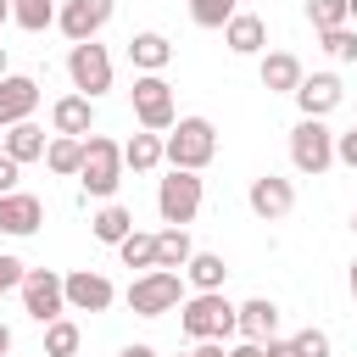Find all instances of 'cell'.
Masks as SVG:
<instances>
[{
	"mask_svg": "<svg viewBox=\"0 0 357 357\" xmlns=\"http://www.w3.org/2000/svg\"><path fill=\"white\" fill-rule=\"evenodd\" d=\"M212 156H218V128H212V117H178V123L162 134V162H167V167L201 173Z\"/></svg>",
	"mask_w": 357,
	"mask_h": 357,
	"instance_id": "cell-1",
	"label": "cell"
},
{
	"mask_svg": "<svg viewBox=\"0 0 357 357\" xmlns=\"http://www.w3.org/2000/svg\"><path fill=\"white\" fill-rule=\"evenodd\" d=\"M78 184H84V195H95V201H112V195H117V184H123V145H117L112 134H84Z\"/></svg>",
	"mask_w": 357,
	"mask_h": 357,
	"instance_id": "cell-2",
	"label": "cell"
},
{
	"mask_svg": "<svg viewBox=\"0 0 357 357\" xmlns=\"http://www.w3.org/2000/svg\"><path fill=\"white\" fill-rule=\"evenodd\" d=\"M178 329L190 340H229L234 335V307L223 301V290H195L190 301H178Z\"/></svg>",
	"mask_w": 357,
	"mask_h": 357,
	"instance_id": "cell-3",
	"label": "cell"
},
{
	"mask_svg": "<svg viewBox=\"0 0 357 357\" xmlns=\"http://www.w3.org/2000/svg\"><path fill=\"white\" fill-rule=\"evenodd\" d=\"M178 301H184V273L178 268H145L128 284V312H139V318H162Z\"/></svg>",
	"mask_w": 357,
	"mask_h": 357,
	"instance_id": "cell-4",
	"label": "cell"
},
{
	"mask_svg": "<svg viewBox=\"0 0 357 357\" xmlns=\"http://www.w3.org/2000/svg\"><path fill=\"white\" fill-rule=\"evenodd\" d=\"M128 100H134L139 128H151V134H167V128L178 123V112H173V84H167L162 73H139L134 89H128Z\"/></svg>",
	"mask_w": 357,
	"mask_h": 357,
	"instance_id": "cell-5",
	"label": "cell"
},
{
	"mask_svg": "<svg viewBox=\"0 0 357 357\" xmlns=\"http://www.w3.org/2000/svg\"><path fill=\"white\" fill-rule=\"evenodd\" d=\"M201 173H190V167H173L162 184H156V212H162V223H173V229H184V223H195V212H201Z\"/></svg>",
	"mask_w": 357,
	"mask_h": 357,
	"instance_id": "cell-6",
	"label": "cell"
},
{
	"mask_svg": "<svg viewBox=\"0 0 357 357\" xmlns=\"http://www.w3.org/2000/svg\"><path fill=\"white\" fill-rule=\"evenodd\" d=\"M290 162L296 173H312V178L335 167V134L324 128V117H301L290 128Z\"/></svg>",
	"mask_w": 357,
	"mask_h": 357,
	"instance_id": "cell-7",
	"label": "cell"
},
{
	"mask_svg": "<svg viewBox=\"0 0 357 357\" xmlns=\"http://www.w3.org/2000/svg\"><path fill=\"white\" fill-rule=\"evenodd\" d=\"M67 78H73L78 95L100 100V95L112 89V56H106V45H95V39L73 45V50H67Z\"/></svg>",
	"mask_w": 357,
	"mask_h": 357,
	"instance_id": "cell-8",
	"label": "cell"
},
{
	"mask_svg": "<svg viewBox=\"0 0 357 357\" xmlns=\"http://www.w3.org/2000/svg\"><path fill=\"white\" fill-rule=\"evenodd\" d=\"M17 290H22V312L33 324H50V318L67 312V296H61V273L56 268H28Z\"/></svg>",
	"mask_w": 357,
	"mask_h": 357,
	"instance_id": "cell-9",
	"label": "cell"
},
{
	"mask_svg": "<svg viewBox=\"0 0 357 357\" xmlns=\"http://www.w3.org/2000/svg\"><path fill=\"white\" fill-rule=\"evenodd\" d=\"M61 296H67L73 312H106V307L117 301L112 279L95 273V268H73V273H61Z\"/></svg>",
	"mask_w": 357,
	"mask_h": 357,
	"instance_id": "cell-10",
	"label": "cell"
},
{
	"mask_svg": "<svg viewBox=\"0 0 357 357\" xmlns=\"http://www.w3.org/2000/svg\"><path fill=\"white\" fill-rule=\"evenodd\" d=\"M245 201H251V212H257L262 223H279V218H290V206H296V184L279 178V173H262V178H251Z\"/></svg>",
	"mask_w": 357,
	"mask_h": 357,
	"instance_id": "cell-11",
	"label": "cell"
},
{
	"mask_svg": "<svg viewBox=\"0 0 357 357\" xmlns=\"http://www.w3.org/2000/svg\"><path fill=\"white\" fill-rule=\"evenodd\" d=\"M112 22V0H67L61 11H56V28L73 39V45H84V39H95L100 28Z\"/></svg>",
	"mask_w": 357,
	"mask_h": 357,
	"instance_id": "cell-12",
	"label": "cell"
},
{
	"mask_svg": "<svg viewBox=\"0 0 357 357\" xmlns=\"http://www.w3.org/2000/svg\"><path fill=\"white\" fill-rule=\"evenodd\" d=\"M33 106H39V78H28V73H6V78H0V128L33 117Z\"/></svg>",
	"mask_w": 357,
	"mask_h": 357,
	"instance_id": "cell-13",
	"label": "cell"
},
{
	"mask_svg": "<svg viewBox=\"0 0 357 357\" xmlns=\"http://www.w3.org/2000/svg\"><path fill=\"white\" fill-rule=\"evenodd\" d=\"M340 95H346V89H340L335 73H312V78L301 73V84H296V106H301V117H329V112L340 106Z\"/></svg>",
	"mask_w": 357,
	"mask_h": 357,
	"instance_id": "cell-14",
	"label": "cell"
},
{
	"mask_svg": "<svg viewBox=\"0 0 357 357\" xmlns=\"http://www.w3.org/2000/svg\"><path fill=\"white\" fill-rule=\"evenodd\" d=\"M45 223V201L28 190H6L0 195V234H33Z\"/></svg>",
	"mask_w": 357,
	"mask_h": 357,
	"instance_id": "cell-15",
	"label": "cell"
},
{
	"mask_svg": "<svg viewBox=\"0 0 357 357\" xmlns=\"http://www.w3.org/2000/svg\"><path fill=\"white\" fill-rule=\"evenodd\" d=\"M50 128H56V134H73V139L95 134V100H89V95H61V100L50 106Z\"/></svg>",
	"mask_w": 357,
	"mask_h": 357,
	"instance_id": "cell-16",
	"label": "cell"
},
{
	"mask_svg": "<svg viewBox=\"0 0 357 357\" xmlns=\"http://www.w3.org/2000/svg\"><path fill=\"white\" fill-rule=\"evenodd\" d=\"M223 45H229L234 56H257V50L268 45V22H262L257 11H234V17L223 22Z\"/></svg>",
	"mask_w": 357,
	"mask_h": 357,
	"instance_id": "cell-17",
	"label": "cell"
},
{
	"mask_svg": "<svg viewBox=\"0 0 357 357\" xmlns=\"http://www.w3.org/2000/svg\"><path fill=\"white\" fill-rule=\"evenodd\" d=\"M279 329V307L268 301V296H251L245 307H234V335H245V340H268Z\"/></svg>",
	"mask_w": 357,
	"mask_h": 357,
	"instance_id": "cell-18",
	"label": "cell"
},
{
	"mask_svg": "<svg viewBox=\"0 0 357 357\" xmlns=\"http://www.w3.org/2000/svg\"><path fill=\"white\" fill-rule=\"evenodd\" d=\"M296 84H301V61L290 50H268L262 56V89L268 95H296Z\"/></svg>",
	"mask_w": 357,
	"mask_h": 357,
	"instance_id": "cell-19",
	"label": "cell"
},
{
	"mask_svg": "<svg viewBox=\"0 0 357 357\" xmlns=\"http://www.w3.org/2000/svg\"><path fill=\"white\" fill-rule=\"evenodd\" d=\"M45 145H50V139H45V128H39L33 117H22V123L6 128V156H11V162H45Z\"/></svg>",
	"mask_w": 357,
	"mask_h": 357,
	"instance_id": "cell-20",
	"label": "cell"
},
{
	"mask_svg": "<svg viewBox=\"0 0 357 357\" xmlns=\"http://www.w3.org/2000/svg\"><path fill=\"white\" fill-rule=\"evenodd\" d=\"M128 61H134L139 73H162V67L173 61L167 33H156V28H151V33H134V39H128Z\"/></svg>",
	"mask_w": 357,
	"mask_h": 357,
	"instance_id": "cell-21",
	"label": "cell"
},
{
	"mask_svg": "<svg viewBox=\"0 0 357 357\" xmlns=\"http://www.w3.org/2000/svg\"><path fill=\"white\" fill-rule=\"evenodd\" d=\"M195 290H223V279H229V262L218 257V251H190V262L178 268Z\"/></svg>",
	"mask_w": 357,
	"mask_h": 357,
	"instance_id": "cell-22",
	"label": "cell"
},
{
	"mask_svg": "<svg viewBox=\"0 0 357 357\" xmlns=\"http://www.w3.org/2000/svg\"><path fill=\"white\" fill-rule=\"evenodd\" d=\"M45 167H50L56 178H78V167H84V139L56 134V139L45 145Z\"/></svg>",
	"mask_w": 357,
	"mask_h": 357,
	"instance_id": "cell-23",
	"label": "cell"
},
{
	"mask_svg": "<svg viewBox=\"0 0 357 357\" xmlns=\"http://www.w3.org/2000/svg\"><path fill=\"white\" fill-rule=\"evenodd\" d=\"M89 229H95V240H100V245H117L123 234H134V212H128V206H117V201H106V206L89 218Z\"/></svg>",
	"mask_w": 357,
	"mask_h": 357,
	"instance_id": "cell-24",
	"label": "cell"
},
{
	"mask_svg": "<svg viewBox=\"0 0 357 357\" xmlns=\"http://www.w3.org/2000/svg\"><path fill=\"white\" fill-rule=\"evenodd\" d=\"M123 167H134V173H151V167H162V134H134V139H123Z\"/></svg>",
	"mask_w": 357,
	"mask_h": 357,
	"instance_id": "cell-25",
	"label": "cell"
},
{
	"mask_svg": "<svg viewBox=\"0 0 357 357\" xmlns=\"http://www.w3.org/2000/svg\"><path fill=\"white\" fill-rule=\"evenodd\" d=\"M78 346H84V329L73 318H50L45 324V357H78Z\"/></svg>",
	"mask_w": 357,
	"mask_h": 357,
	"instance_id": "cell-26",
	"label": "cell"
},
{
	"mask_svg": "<svg viewBox=\"0 0 357 357\" xmlns=\"http://www.w3.org/2000/svg\"><path fill=\"white\" fill-rule=\"evenodd\" d=\"M190 251H195V245H190V229H173V223H167V229L156 234V268H184Z\"/></svg>",
	"mask_w": 357,
	"mask_h": 357,
	"instance_id": "cell-27",
	"label": "cell"
},
{
	"mask_svg": "<svg viewBox=\"0 0 357 357\" xmlns=\"http://www.w3.org/2000/svg\"><path fill=\"white\" fill-rule=\"evenodd\" d=\"M11 22L22 33H45L56 22V0H11Z\"/></svg>",
	"mask_w": 357,
	"mask_h": 357,
	"instance_id": "cell-28",
	"label": "cell"
},
{
	"mask_svg": "<svg viewBox=\"0 0 357 357\" xmlns=\"http://www.w3.org/2000/svg\"><path fill=\"white\" fill-rule=\"evenodd\" d=\"M117 257H123V268H139V273L156 268V234H139V229L123 234V240H117Z\"/></svg>",
	"mask_w": 357,
	"mask_h": 357,
	"instance_id": "cell-29",
	"label": "cell"
},
{
	"mask_svg": "<svg viewBox=\"0 0 357 357\" xmlns=\"http://www.w3.org/2000/svg\"><path fill=\"white\" fill-rule=\"evenodd\" d=\"M240 11V0H190V22L195 28H223Z\"/></svg>",
	"mask_w": 357,
	"mask_h": 357,
	"instance_id": "cell-30",
	"label": "cell"
},
{
	"mask_svg": "<svg viewBox=\"0 0 357 357\" xmlns=\"http://www.w3.org/2000/svg\"><path fill=\"white\" fill-rule=\"evenodd\" d=\"M318 39H324V50H329L335 61H357V28H351V22H340V28H324Z\"/></svg>",
	"mask_w": 357,
	"mask_h": 357,
	"instance_id": "cell-31",
	"label": "cell"
},
{
	"mask_svg": "<svg viewBox=\"0 0 357 357\" xmlns=\"http://www.w3.org/2000/svg\"><path fill=\"white\" fill-rule=\"evenodd\" d=\"M307 22H312V33H324V28H340L351 17H346V0H307Z\"/></svg>",
	"mask_w": 357,
	"mask_h": 357,
	"instance_id": "cell-32",
	"label": "cell"
},
{
	"mask_svg": "<svg viewBox=\"0 0 357 357\" xmlns=\"http://www.w3.org/2000/svg\"><path fill=\"white\" fill-rule=\"evenodd\" d=\"M284 346H290V357H329V335L324 329H296Z\"/></svg>",
	"mask_w": 357,
	"mask_h": 357,
	"instance_id": "cell-33",
	"label": "cell"
},
{
	"mask_svg": "<svg viewBox=\"0 0 357 357\" xmlns=\"http://www.w3.org/2000/svg\"><path fill=\"white\" fill-rule=\"evenodd\" d=\"M22 273H28V268H22L17 257H0V296H6V290H17V284H22Z\"/></svg>",
	"mask_w": 357,
	"mask_h": 357,
	"instance_id": "cell-34",
	"label": "cell"
},
{
	"mask_svg": "<svg viewBox=\"0 0 357 357\" xmlns=\"http://www.w3.org/2000/svg\"><path fill=\"white\" fill-rule=\"evenodd\" d=\"M17 173H22V162L0 156V195H6V190H17Z\"/></svg>",
	"mask_w": 357,
	"mask_h": 357,
	"instance_id": "cell-35",
	"label": "cell"
},
{
	"mask_svg": "<svg viewBox=\"0 0 357 357\" xmlns=\"http://www.w3.org/2000/svg\"><path fill=\"white\" fill-rule=\"evenodd\" d=\"M229 357H262V340H240V346H229Z\"/></svg>",
	"mask_w": 357,
	"mask_h": 357,
	"instance_id": "cell-36",
	"label": "cell"
},
{
	"mask_svg": "<svg viewBox=\"0 0 357 357\" xmlns=\"http://www.w3.org/2000/svg\"><path fill=\"white\" fill-rule=\"evenodd\" d=\"M195 357H229V351H223V340H201V346H195Z\"/></svg>",
	"mask_w": 357,
	"mask_h": 357,
	"instance_id": "cell-37",
	"label": "cell"
},
{
	"mask_svg": "<svg viewBox=\"0 0 357 357\" xmlns=\"http://www.w3.org/2000/svg\"><path fill=\"white\" fill-rule=\"evenodd\" d=\"M117 357H156V346H123Z\"/></svg>",
	"mask_w": 357,
	"mask_h": 357,
	"instance_id": "cell-38",
	"label": "cell"
},
{
	"mask_svg": "<svg viewBox=\"0 0 357 357\" xmlns=\"http://www.w3.org/2000/svg\"><path fill=\"white\" fill-rule=\"evenodd\" d=\"M6 351H11V329L0 324V357H6Z\"/></svg>",
	"mask_w": 357,
	"mask_h": 357,
	"instance_id": "cell-39",
	"label": "cell"
},
{
	"mask_svg": "<svg viewBox=\"0 0 357 357\" xmlns=\"http://www.w3.org/2000/svg\"><path fill=\"white\" fill-rule=\"evenodd\" d=\"M6 22H11V0H0V28H6Z\"/></svg>",
	"mask_w": 357,
	"mask_h": 357,
	"instance_id": "cell-40",
	"label": "cell"
},
{
	"mask_svg": "<svg viewBox=\"0 0 357 357\" xmlns=\"http://www.w3.org/2000/svg\"><path fill=\"white\" fill-rule=\"evenodd\" d=\"M346 284H351V301H357V262H351V279H346Z\"/></svg>",
	"mask_w": 357,
	"mask_h": 357,
	"instance_id": "cell-41",
	"label": "cell"
},
{
	"mask_svg": "<svg viewBox=\"0 0 357 357\" xmlns=\"http://www.w3.org/2000/svg\"><path fill=\"white\" fill-rule=\"evenodd\" d=\"M346 17H351V22H357V0H346Z\"/></svg>",
	"mask_w": 357,
	"mask_h": 357,
	"instance_id": "cell-42",
	"label": "cell"
},
{
	"mask_svg": "<svg viewBox=\"0 0 357 357\" xmlns=\"http://www.w3.org/2000/svg\"><path fill=\"white\" fill-rule=\"evenodd\" d=\"M0 78H6V45H0Z\"/></svg>",
	"mask_w": 357,
	"mask_h": 357,
	"instance_id": "cell-43",
	"label": "cell"
},
{
	"mask_svg": "<svg viewBox=\"0 0 357 357\" xmlns=\"http://www.w3.org/2000/svg\"><path fill=\"white\" fill-rule=\"evenodd\" d=\"M0 156H6V134H0Z\"/></svg>",
	"mask_w": 357,
	"mask_h": 357,
	"instance_id": "cell-44",
	"label": "cell"
},
{
	"mask_svg": "<svg viewBox=\"0 0 357 357\" xmlns=\"http://www.w3.org/2000/svg\"><path fill=\"white\" fill-rule=\"evenodd\" d=\"M351 234H357V212H351Z\"/></svg>",
	"mask_w": 357,
	"mask_h": 357,
	"instance_id": "cell-45",
	"label": "cell"
},
{
	"mask_svg": "<svg viewBox=\"0 0 357 357\" xmlns=\"http://www.w3.org/2000/svg\"><path fill=\"white\" fill-rule=\"evenodd\" d=\"M178 357H195V351H178Z\"/></svg>",
	"mask_w": 357,
	"mask_h": 357,
	"instance_id": "cell-46",
	"label": "cell"
}]
</instances>
